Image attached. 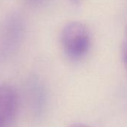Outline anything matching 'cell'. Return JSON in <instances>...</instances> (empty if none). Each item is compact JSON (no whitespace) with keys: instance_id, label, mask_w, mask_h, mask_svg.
<instances>
[{"instance_id":"6da1fadb","label":"cell","mask_w":127,"mask_h":127,"mask_svg":"<svg viewBox=\"0 0 127 127\" xmlns=\"http://www.w3.org/2000/svg\"><path fill=\"white\" fill-rule=\"evenodd\" d=\"M61 43L65 55L72 61L82 59L89 52L91 37L88 28L82 23H68L61 33Z\"/></svg>"},{"instance_id":"7a4b0ae2","label":"cell","mask_w":127,"mask_h":127,"mask_svg":"<svg viewBox=\"0 0 127 127\" xmlns=\"http://www.w3.org/2000/svg\"><path fill=\"white\" fill-rule=\"evenodd\" d=\"M18 96L16 90L8 85H0V124L8 127L16 116Z\"/></svg>"},{"instance_id":"3957f363","label":"cell","mask_w":127,"mask_h":127,"mask_svg":"<svg viewBox=\"0 0 127 127\" xmlns=\"http://www.w3.org/2000/svg\"><path fill=\"white\" fill-rule=\"evenodd\" d=\"M22 23L18 18H11L5 24L0 35V49L7 52L14 48L22 34Z\"/></svg>"},{"instance_id":"277c9868","label":"cell","mask_w":127,"mask_h":127,"mask_svg":"<svg viewBox=\"0 0 127 127\" xmlns=\"http://www.w3.org/2000/svg\"><path fill=\"white\" fill-rule=\"evenodd\" d=\"M121 56L123 64L127 70V40L124 41L121 46Z\"/></svg>"},{"instance_id":"5b68a950","label":"cell","mask_w":127,"mask_h":127,"mask_svg":"<svg viewBox=\"0 0 127 127\" xmlns=\"http://www.w3.org/2000/svg\"><path fill=\"white\" fill-rule=\"evenodd\" d=\"M69 127H91V126L85 125V124H82V123H75V124L70 125Z\"/></svg>"},{"instance_id":"8992f818","label":"cell","mask_w":127,"mask_h":127,"mask_svg":"<svg viewBox=\"0 0 127 127\" xmlns=\"http://www.w3.org/2000/svg\"><path fill=\"white\" fill-rule=\"evenodd\" d=\"M29 2L32 3V4H39V3H41L43 2L45 0H27Z\"/></svg>"},{"instance_id":"52a82bcc","label":"cell","mask_w":127,"mask_h":127,"mask_svg":"<svg viewBox=\"0 0 127 127\" xmlns=\"http://www.w3.org/2000/svg\"><path fill=\"white\" fill-rule=\"evenodd\" d=\"M70 1H71L72 2L75 3V4H79V3L82 2L84 1V0H70Z\"/></svg>"},{"instance_id":"ba28073f","label":"cell","mask_w":127,"mask_h":127,"mask_svg":"<svg viewBox=\"0 0 127 127\" xmlns=\"http://www.w3.org/2000/svg\"><path fill=\"white\" fill-rule=\"evenodd\" d=\"M126 32H127V29H126Z\"/></svg>"}]
</instances>
